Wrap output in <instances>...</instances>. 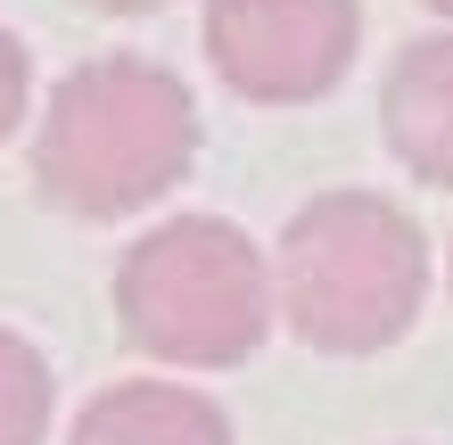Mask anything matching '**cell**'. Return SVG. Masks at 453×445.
I'll return each mask as SVG.
<instances>
[{"instance_id":"3","label":"cell","mask_w":453,"mask_h":445,"mask_svg":"<svg viewBox=\"0 0 453 445\" xmlns=\"http://www.w3.org/2000/svg\"><path fill=\"white\" fill-rule=\"evenodd\" d=\"M273 272L256 240L223 215H173L116 265V322L141 355L173 372H223L273 330Z\"/></svg>"},{"instance_id":"9","label":"cell","mask_w":453,"mask_h":445,"mask_svg":"<svg viewBox=\"0 0 453 445\" xmlns=\"http://www.w3.org/2000/svg\"><path fill=\"white\" fill-rule=\"evenodd\" d=\"M83 9H99V17H141V9H165V0H83Z\"/></svg>"},{"instance_id":"1","label":"cell","mask_w":453,"mask_h":445,"mask_svg":"<svg viewBox=\"0 0 453 445\" xmlns=\"http://www.w3.org/2000/svg\"><path fill=\"white\" fill-rule=\"evenodd\" d=\"M198 157V108L157 58H91L74 66L42 108L34 181L50 206L83 223L141 215L190 173Z\"/></svg>"},{"instance_id":"4","label":"cell","mask_w":453,"mask_h":445,"mask_svg":"<svg viewBox=\"0 0 453 445\" xmlns=\"http://www.w3.org/2000/svg\"><path fill=\"white\" fill-rule=\"evenodd\" d=\"M363 42L355 0H206V58L256 108H305L346 83Z\"/></svg>"},{"instance_id":"10","label":"cell","mask_w":453,"mask_h":445,"mask_svg":"<svg viewBox=\"0 0 453 445\" xmlns=\"http://www.w3.org/2000/svg\"><path fill=\"white\" fill-rule=\"evenodd\" d=\"M429 9H437V17H453V0H429Z\"/></svg>"},{"instance_id":"8","label":"cell","mask_w":453,"mask_h":445,"mask_svg":"<svg viewBox=\"0 0 453 445\" xmlns=\"http://www.w3.org/2000/svg\"><path fill=\"white\" fill-rule=\"evenodd\" d=\"M25 91H34V66H25V42L0 34V141L25 124Z\"/></svg>"},{"instance_id":"7","label":"cell","mask_w":453,"mask_h":445,"mask_svg":"<svg viewBox=\"0 0 453 445\" xmlns=\"http://www.w3.org/2000/svg\"><path fill=\"white\" fill-rule=\"evenodd\" d=\"M42 429H50V363L17 330H0V445H42Z\"/></svg>"},{"instance_id":"2","label":"cell","mask_w":453,"mask_h":445,"mask_svg":"<svg viewBox=\"0 0 453 445\" xmlns=\"http://www.w3.org/2000/svg\"><path fill=\"white\" fill-rule=\"evenodd\" d=\"M273 297L288 330L322 355H380L412 330L429 297L420 223L380 190H322L280 231Z\"/></svg>"},{"instance_id":"6","label":"cell","mask_w":453,"mask_h":445,"mask_svg":"<svg viewBox=\"0 0 453 445\" xmlns=\"http://www.w3.org/2000/svg\"><path fill=\"white\" fill-rule=\"evenodd\" d=\"M66 445H231V421L215 396L198 387H173V380H124L108 396L83 404Z\"/></svg>"},{"instance_id":"5","label":"cell","mask_w":453,"mask_h":445,"mask_svg":"<svg viewBox=\"0 0 453 445\" xmlns=\"http://www.w3.org/2000/svg\"><path fill=\"white\" fill-rule=\"evenodd\" d=\"M380 124H388V149L404 157L420 181L453 190V34L412 42L404 58L388 66Z\"/></svg>"}]
</instances>
